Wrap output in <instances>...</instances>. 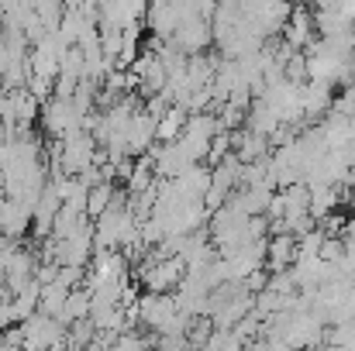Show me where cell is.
Here are the masks:
<instances>
[{
	"label": "cell",
	"instance_id": "7a4b0ae2",
	"mask_svg": "<svg viewBox=\"0 0 355 351\" xmlns=\"http://www.w3.org/2000/svg\"><path fill=\"white\" fill-rule=\"evenodd\" d=\"M335 204H338V197H335V190H331V186H314V190H311V217L328 214Z\"/></svg>",
	"mask_w": 355,
	"mask_h": 351
},
{
	"label": "cell",
	"instance_id": "6da1fadb",
	"mask_svg": "<svg viewBox=\"0 0 355 351\" xmlns=\"http://www.w3.org/2000/svg\"><path fill=\"white\" fill-rule=\"evenodd\" d=\"M307 42H311V17H307V10H293V21L286 24V45L297 52Z\"/></svg>",
	"mask_w": 355,
	"mask_h": 351
}]
</instances>
